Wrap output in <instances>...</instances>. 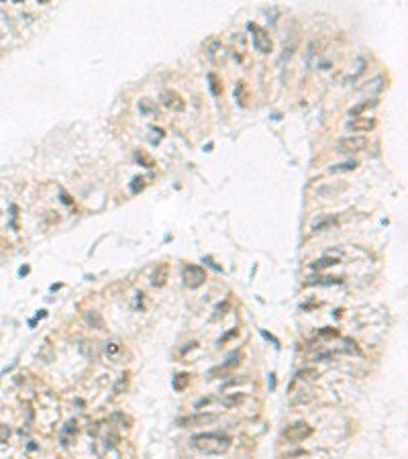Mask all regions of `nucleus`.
Segmentation results:
<instances>
[{
	"label": "nucleus",
	"mask_w": 408,
	"mask_h": 459,
	"mask_svg": "<svg viewBox=\"0 0 408 459\" xmlns=\"http://www.w3.org/2000/svg\"><path fill=\"white\" fill-rule=\"evenodd\" d=\"M296 378L298 380H316L318 378V369L316 367H304V369L298 371Z\"/></svg>",
	"instance_id": "ddd939ff"
},
{
	"label": "nucleus",
	"mask_w": 408,
	"mask_h": 459,
	"mask_svg": "<svg viewBox=\"0 0 408 459\" xmlns=\"http://www.w3.org/2000/svg\"><path fill=\"white\" fill-rule=\"evenodd\" d=\"M184 278H186L188 288H198V286H202V284H204L206 274H204V270L198 268V266H188V268L184 270Z\"/></svg>",
	"instance_id": "0eeeda50"
},
{
	"label": "nucleus",
	"mask_w": 408,
	"mask_h": 459,
	"mask_svg": "<svg viewBox=\"0 0 408 459\" xmlns=\"http://www.w3.org/2000/svg\"><path fill=\"white\" fill-rule=\"evenodd\" d=\"M368 147V139L361 137V135H349V137H343L337 141V151L339 153H359Z\"/></svg>",
	"instance_id": "7ed1b4c3"
},
{
	"label": "nucleus",
	"mask_w": 408,
	"mask_h": 459,
	"mask_svg": "<svg viewBox=\"0 0 408 459\" xmlns=\"http://www.w3.org/2000/svg\"><path fill=\"white\" fill-rule=\"evenodd\" d=\"M378 106V100L376 98H370V100H363V102H359V104H355L353 108H349V117H353V119H357V117H361L366 111H372V108H376Z\"/></svg>",
	"instance_id": "1a4fd4ad"
},
{
	"label": "nucleus",
	"mask_w": 408,
	"mask_h": 459,
	"mask_svg": "<svg viewBox=\"0 0 408 459\" xmlns=\"http://www.w3.org/2000/svg\"><path fill=\"white\" fill-rule=\"evenodd\" d=\"M143 182H145L143 178H135V180H133V184H131V190H133V192L141 190V188H143Z\"/></svg>",
	"instance_id": "aec40b11"
},
{
	"label": "nucleus",
	"mask_w": 408,
	"mask_h": 459,
	"mask_svg": "<svg viewBox=\"0 0 408 459\" xmlns=\"http://www.w3.org/2000/svg\"><path fill=\"white\" fill-rule=\"evenodd\" d=\"M243 400H245V396H229V398L223 400V404H225V406H237V404H241Z\"/></svg>",
	"instance_id": "a211bd4d"
},
{
	"label": "nucleus",
	"mask_w": 408,
	"mask_h": 459,
	"mask_svg": "<svg viewBox=\"0 0 408 459\" xmlns=\"http://www.w3.org/2000/svg\"><path fill=\"white\" fill-rule=\"evenodd\" d=\"M247 29L251 31V37H253V47L260 51V53H270L273 49V43L268 35V31L260 25H255V23H249Z\"/></svg>",
	"instance_id": "f03ea898"
},
{
	"label": "nucleus",
	"mask_w": 408,
	"mask_h": 459,
	"mask_svg": "<svg viewBox=\"0 0 408 459\" xmlns=\"http://www.w3.org/2000/svg\"><path fill=\"white\" fill-rule=\"evenodd\" d=\"M61 200L66 202V204H72V198H70V196H68L66 192H63V190H61Z\"/></svg>",
	"instance_id": "4be33fe9"
},
{
	"label": "nucleus",
	"mask_w": 408,
	"mask_h": 459,
	"mask_svg": "<svg viewBox=\"0 0 408 459\" xmlns=\"http://www.w3.org/2000/svg\"><path fill=\"white\" fill-rule=\"evenodd\" d=\"M310 435H312V427H308L306 423H294V425H290V427H286L282 431V437L286 441H292V443L304 441V439H308Z\"/></svg>",
	"instance_id": "20e7f679"
},
{
	"label": "nucleus",
	"mask_w": 408,
	"mask_h": 459,
	"mask_svg": "<svg viewBox=\"0 0 408 459\" xmlns=\"http://www.w3.org/2000/svg\"><path fill=\"white\" fill-rule=\"evenodd\" d=\"M161 102H163V106L171 108V111H182V108H184L182 96L176 94L174 90H163V92H161Z\"/></svg>",
	"instance_id": "6e6552de"
},
{
	"label": "nucleus",
	"mask_w": 408,
	"mask_h": 459,
	"mask_svg": "<svg viewBox=\"0 0 408 459\" xmlns=\"http://www.w3.org/2000/svg\"><path fill=\"white\" fill-rule=\"evenodd\" d=\"M208 82H210V92L212 96H221V86H219V80L214 74H208Z\"/></svg>",
	"instance_id": "2eb2a0df"
},
{
	"label": "nucleus",
	"mask_w": 408,
	"mask_h": 459,
	"mask_svg": "<svg viewBox=\"0 0 408 459\" xmlns=\"http://www.w3.org/2000/svg\"><path fill=\"white\" fill-rule=\"evenodd\" d=\"M355 167H357V161H355V159H351V161H343V163L333 165L329 171H331V173H341V171H353Z\"/></svg>",
	"instance_id": "f8f14e48"
},
{
	"label": "nucleus",
	"mask_w": 408,
	"mask_h": 459,
	"mask_svg": "<svg viewBox=\"0 0 408 459\" xmlns=\"http://www.w3.org/2000/svg\"><path fill=\"white\" fill-rule=\"evenodd\" d=\"M190 445L204 455H221L231 449L233 439L225 433H200L192 437Z\"/></svg>",
	"instance_id": "f257e3e1"
},
{
	"label": "nucleus",
	"mask_w": 408,
	"mask_h": 459,
	"mask_svg": "<svg viewBox=\"0 0 408 459\" xmlns=\"http://www.w3.org/2000/svg\"><path fill=\"white\" fill-rule=\"evenodd\" d=\"M335 225H337V216L320 218L318 223L312 225V233H323V231H327V229H331V227H335Z\"/></svg>",
	"instance_id": "9d476101"
},
{
	"label": "nucleus",
	"mask_w": 408,
	"mask_h": 459,
	"mask_svg": "<svg viewBox=\"0 0 408 459\" xmlns=\"http://www.w3.org/2000/svg\"><path fill=\"white\" fill-rule=\"evenodd\" d=\"M86 320H88L92 326H96V329H100V326H102V318L96 312H88V314H86Z\"/></svg>",
	"instance_id": "dca6fc26"
},
{
	"label": "nucleus",
	"mask_w": 408,
	"mask_h": 459,
	"mask_svg": "<svg viewBox=\"0 0 408 459\" xmlns=\"http://www.w3.org/2000/svg\"><path fill=\"white\" fill-rule=\"evenodd\" d=\"M163 282H165V266H161L157 270V274H153V284H155V286H161Z\"/></svg>",
	"instance_id": "f3484780"
},
{
	"label": "nucleus",
	"mask_w": 408,
	"mask_h": 459,
	"mask_svg": "<svg viewBox=\"0 0 408 459\" xmlns=\"http://www.w3.org/2000/svg\"><path fill=\"white\" fill-rule=\"evenodd\" d=\"M318 335H320V337H337V335H339V331H335V329H323Z\"/></svg>",
	"instance_id": "412c9836"
},
{
	"label": "nucleus",
	"mask_w": 408,
	"mask_h": 459,
	"mask_svg": "<svg viewBox=\"0 0 408 459\" xmlns=\"http://www.w3.org/2000/svg\"><path fill=\"white\" fill-rule=\"evenodd\" d=\"M335 264H339L337 257H320V259L314 261V264H310V268H312V270H325V268H331V266H335Z\"/></svg>",
	"instance_id": "9b49d317"
},
{
	"label": "nucleus",
	"mask_w": 408,
	"mask_h": 459,
	"mask_svg": "<svg viewBox=\"0 0 408 459\" xmlns=\"http://www.w3.org/2000/svg\"><path fill=\"white\" fill-rule=\"evenodd\" d=\"M217 421V414L210 412H198V414H188V417H182L176 421L178 427H204Z\"/></svg>",
	"instance_id": "39448f33"
},
{
	"label": "nucleus",
	"mask_w": 408,
	"mask_h": 459,
	"mask_svg": "<svg viewBox=\"0 0 408 459\" xmlns=\"http://www.w3.org/2000/svg\"><path fill=\"white\" fill-rule=\"evenodd\" d=\"M188 380H190V376L188 374H178L176 378H174V382H171V386H174V390H184L186 386H188Z\"/></svg>",
	"instance_id": "4468645a"
},
{
	"label": "nucleus",
	"mask_w": 408,
	"mask_h": 459,
	"mask_svg": "<svg viewBox=\"0 0 408 459\" xmlns=\"http://www.w3.org/2000/svg\"><path fill=\"white\" fill-rule=\"evenodd\" d=\"M376 127H378V121L372 117H357L347 123V129L353 131V133H370Z\"/></svg>",
	"instance_id": "423d86ee"
},
{
	"label": "nucleus",
	"mask_w": 408,
	"mask_h": 459,
	"mask_svg": "<svg viewBox=\"0 0 408 459\" xmlns=\"http://www.w3.org/2000/svg\"><path fill=\"white\" fill-rule=\"evenodd\" d=\"M109 351H111V353H117V351H119V347H117V343H111V345H109Z\"/></svg>",
	"instance_id": "5701e85b"
},
{
	"label": "nucleus",
	"mask_w": 408,
	"mask_h": 459,
	"mask_svg": "<svg viewBox=\"0 0 408 459\" xmlns=\"http://www.w3.org/2000/svg\"><path fill=\"white\" fill-rule=\"evenodd\" d=\"M243 90H245V84H243V82H239L237 90H235V96L239 98V102H241V104H245V94H243Z\"/></svg>",
	"instance_id": "6ab92c4d"
}]
</instances>
